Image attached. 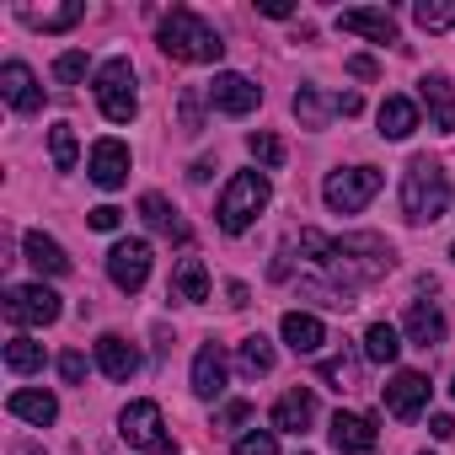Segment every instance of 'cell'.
Returning a JSON list of instances; mask_svg holds the SVG:
<instances>
[{"instance_id": "1", "label": "cell", "mask_w": 455, "mask_h": 455, "mask_svg": "<svg viewBox=\"0 0 455 455\" xmlns=\"http://www.w3.org/2000/svg\"><path fill=\"white\" fill-rule=\"evenodd\" d=\"M156 44H161V54L177 60V65H214V60L225 54L220 33H214L198 12H188V6H172V12L161 17Z\"/></svg>"}, {"instance_id": "2", "label": "cell", "mask_w": 455, "mask_h": 455, "mask_svg": "<svg viewBox=\"0 0 455 455\" xmlns=\"http://www.w3.org/2000/svg\"><path fill=\"white\" fill-rule=\"evenodd\" d=\"M327 268L343 279V290L354 295L359 284H375V279H386L391 268H396V258H391V242L386 236H343V242H332V258H327Z\"/></svg>"}, {"instance_id": "3", "label": "cell", "mask_w": 455, "mask_h": 455, "mask_svg": "<svg viewBox=\"0 0 455 455\" xmlns=\"http://www.w3.org/2000/svg\"><path fill=\"white\" fill-rule=\"evenodd\" d=\"M444 209H450V177L439 172V161L412 156L402 172V214L412 225H434V220H444Z\"/></svg>"}, {"instance_id": "4", "label": "cell", "mask_w": 455, "mask_h": 455, "mask_svg": "<svg viewBox=\"0 0 455 455\" xmlns=\"http://www.w3.org/2000/svg\"><path fill=\"white\" fill-rule=\"evenodd\" d=\"M268 193H274V188H268L263 172H236L231 188L220 193V209H214V214H220V231H225V236H242L247 225L268 209Z\"/></svg>"}, {"instance_id": "5", "label": "cell", "mask_w": 455, "mask_h": 455, "mask_svg": "<svg viewBox=\"0 0 455 455\" xmlns=\"http://www.w3.org/2000/svg\"><path fill=\"white\" fill-rule=\"evenodd\" d=\"M380 188H386V177H380L375 166H348V172H327L322 198H327V209H338V214H359Z\"/></svg>"}, {"instance_id": "6", "label": "cell", "mask_w": 455, "mask_h": 455, "mask_svg": "<svg viewBox=\"0 0 455 455\" xmlns=\"http://www.w3.org/2000/svg\"><path fill=\"white\" fill-rule=\"evenodd\" d=\"M97 108L113 118V124H129L140 113V97H134V65L129 60H108L97 70Z\"/></svg>"}, {"instance_id": "7", "label": "cell", "mask_w": 455, "mask_h": 455, "mask_svg": "<svg viewBox=\"0 0 455 455\" xmlns=\"http://www.w3.org/2000/svg\"><path fill=\"white\" fill-rule=\"evenodd\" d=\"M6 322L12 327H49V322H60V295L49 284H17L6 295Z\"/></svg>"}, {"instance_id": "8", "label": "cell", "mask_w": 455, "mask_h": 455, "mask_svg": "<svg viewBox=\"0 0 455 455\" xmlns=\"http://www.w3.org/2000/svg\"><path fill=\"white\" fill-rule=\"evenodd\" d=\"M118 434H124L134 450L172 455V439H166V428H161V407H156V402H129L124 418H118Z\"/></svg>"}, {"instance_id": "9", "label": "cell", "mask_w": 455, "mask_h": 455, "mask_svg": "<svg viewBox=\"0 0 455 455\" xmlns=\"http://www.w3.org/2000/svg\"><path fill=\"white\" fill-rule=\"evenodd\" d=\"M258 102H263V86H252V81L236 76V70H225V76L209 81V108L225 113V118H247Z\"/></svg>"}, {"instance_id": "10", "label": "cell", "mask_w": 455, "mask_h": 455, "mask_svg": "<svg viewBox=\"0 0 455 455\" xmlns=\"http://www.w3.org/2000/svg\"><path fill=\"white\" fill-rule=\"evenodd\" d=\"M108 279L124 290V295H140L145 279H150V247L145 242H118L108 252Z\"/></svg>"}, {"instance_id": "11", "label": "cell", "mask_w": 455, "mask_h": 455, "mask_svg": "<svg viewBox=\"0 0 455 455\" xmlns=\"http://www.w3.org/2000/svg\"><path fill=\"white\" fill-rule=\"evenodd\" d=\"M428 391H434V386H428V375H423V370H402V375L386 386V412H391V418H402V423H412V418L428 407Z\"/></svg>"}, {"instance_id": "12", "label": "cell", "mask_w": 455, "mask_h": 455, "mask_svg": "<svg viewBox=\"0 0 455 455\" xmlns=\"http://www.w3.org/2000/svg\"><path fill=\"white\" fill-rule=\"evenodd\" d=\"M327 439H332L338 455H370V450H375V418H364V412H338V418L327 423Z\"/></svg>"}, {"instance_id": "13", "label": "cell", "mask_w": 455, "mask_h": 455, "mask_svg": "<svg viewBox=\"0 0 455 455\" xmlns=\"http://www.w3.org/2000/svg\"><path fill=\"white\" fill-rule=\"evenodd\" d=\"M86 172H92L97 188H124V182H129V145H124V140H97Z\"/></svg>"}, {"instance_id": "14", "label": "cell", "mask_w": 455, "mask_h": 455, "mask_svg": "<svg viewBox=\"0 0 455 455\" xmlns=\"http://www.w3.org/2000/svg\"><path fill=\"white\" fill-rule=\"evenodd\" d=\"M97 364H102L108 380H134L140 375V348L124 332H102L97 338Z\"/></svg>"}, {"instance_id": "15", "label": "cell", "mask_w": 455, "mask_h": 455, "mask_svg": "<svg viewBox=\"0 0 455 455\" xmlns=\"http://www.w3.org/2000/svg\"><path fill=\"white\" fill-rule=\"evenodd\" d=\"M0 97H6L17 113H38L44 108V86H38V76L22 60H12L6 70H0Z\"/></svg>"}, {"instance_id": "16", "label": "cell", "mask_w": 455, "mask_h": 455, "mask_svg": "<svg viewBox=\"0 0 455 455\" xmlns=\"http://www.w3.org/2000/svg\"><path fill=\"white\" fill-rule=\"evenodd\" d=\"M338 33H354L370 44H396V17L391 12H338Z\"/></svg>"}, {"instance_id": "17", "label": "cell", "mask_w": 455, "mask_h": 455, "mask_svg": "<svg viewBox=\"0 0 455 455\" xmlns=\"http://www.w3.org/2000/svg\"><path fill=\"white\" fill-rule=\"evenodd\" d=\"M166 295H172V300H182V306H198V300H209V274H204V258H177Z\"/></svg>"}, {"instance_id": "18", "label": "cell", "mask_w": 455, "mask_h": 455, "mask_svg": "<svg viewBox=\"0 0 455 455\" xmlns=\"http://www.w3.org/2000/svg\"><path fill=\"white\" fill-rule=\"evenodd\" d=\"M311 423H316V396H311L306 386L284 391L279 407H274V428H284V434H306Z\"/></svg>"}, {"instance_id": "19", "label": "cell", "mask_w": 455, "mask_h": 455, "mask_svg": "<svg viewBox=\"0 0 455 455\" xmlns=\"http://www.w3.org/2000/svg\"><path fill=\"white\" fill-rule=\"evenodd\" d=\"M418 97H423V108L434 113V129H439V134H455V86H450L444 76H423V81H418Z\"/></svg>"}, {"instance_id": "20", "label": "cell", "mask_w": 455, "mask_h": 455, "mask_svg": "<svg viewBox=\"0 0 455 455\" xmlns=\"http://www.w3.org/2000/svg\"><path fill=\"white\" fill-rule=\"evenodd\" d=\"M22 252H28V263H33L38 274H49V279H65V274H70L65 247H60L54 236H44V231H28V236H22Z\"/></svg>"}, {"instance_id": "21", "label": "cell", "mask_w": 455, "mask_h": 455, "mask_svg": "<svg viewBox=\"0 0 455 455\" xmlns=\"http://www.w3.org/2000/svg\"><path fill=\"white\" fill-rule=\"evenodd\" d=\"M279 332H284V343H290L295 354H322V343H327V327H322L311 311H284Z\"/></svg>"}, {"instance_id": "22", "label": "cell", "mask_w": 455, "mask_h": 455, "mask_svg": "<svg viewBox=\"0 0 455 455\" xmlns=\"http://www.w3.org/2000/svg\"><path fill=\"white\" fill-rule=\"evenodd\" d=\"M220 391H225V354H220L214 343H204V348L193 354V396L214 402Z\"/></svg>"}, {"instance_id": "23", "label": "cell", "mask_w": 455, "mask_h": 455, "mask_svg": "<svg viewBox=\"0 0 455 455\" xmlns=\"http://www.w3.org/2000/svg\"><path fill=\"white\" fill-rule=\"evenodd\" d=\"M402 327H407V343H418V348L444 343V316H439V306L412 300V306H407V316H402Z\"/></svg>"}, {"instance_id": "24", "label": "cell", "mask_w": 455, "mask_h": 455, "mask_svg": "<svg viewBox=\"0 0 455 455\" xmlns=\"http://www.w3.org/2000/svg\"><path fill=\"white\" fill-rule=\"evenodd\" d=\"M140 214H145V225H150V231L156 236H172V242H188V220L161 198V193H145L140 198Z\"/></svg>"}, {"instance_id": "25", "label": "cell", "mask_w": 455, "mask_h": 455, "mask_svg": "<svg viewBox=\"0 0 455 455\" xmlns=\"http://www.w3.org/2000/svg\"><path fill=\"white\" fill-rule=\"evenodd\" d=\"M12 418H28V423H38V428H49L54 418H60V402L49 396V391H12Z\"/></svg>"}, {"instance_id": "26", "label": "cell", "mask_w": 455, "mask_h": 455, "mask_svg": "<svg viewBox=\"0 0 455 455\" xmlns=\"http://www.w3.org/2000/svg\"><path fill=\"white\" fill-rule=\"evenodd\" d=\"M375 118H380V134H386V140H407V134L418 129V108H412L407 97H386Z\"/></svg>"}, {"instance_id": "27", "label": "cell", "mask_w": 455, "mask_h": 455, "mask_svg": "<svg viewBox=\"0 0 455 455\" xmlns=\"http://www.w3.org/2000/svg\"><path fill=\"white\" fill-rule=\"evenodd\" d=\"M327 113H338V97H322L316 86H300V92H295V118H300L306 129H322Z\"/></svg>"}, {"instance_id": "28", "label": "cell", "mask_w": 455, "mask_h": 455, "mask_svg": "<svg viewBox=\"0 0 455 455\" xmlns=\"http://www.w3.org/2000/svg\"><path fill=\"white\" fill-rule=\"evenodd\" d=\"M396 354H402V338H396V327L375 322V327L364 332V359H375V364H391Z\"/></svg>"}, {"instance_id": "29", "label": "cell", "mask_w": 455, "mask_h": 455, "mask_svg": "<svg viewBox=\"0 0 455 455\" xmlns=\"http://www.w3.org/2000/svg\"><path fill=\"white\" fill-rule=\"evenodd\" d=\"M6 370H12V375H33V370H44V343H33V338H12V343H6Z\"/></svg>"}, {"instance_id": "30", "label": "cell", "mask_w": 455, "mask_h": 455, "mask_svg": "<svg viewBox=\"0 0 455 455\" xmlns=\"http://www.w3.org/2000/svg\"><path fill=\"white\" fill-rule=\"evenodd\" d=\"M274 370V343L263 338V332H252V338H242V375H268Z\"/></svg>"}, {"instance_id": "31", "label": "cell", "mask_w": 455, "mask_h": 455, "mask_svg": "<svg viewBox=\"0 0 455 455\" xmlns=\"http://www.w3.org/2000/svg\"><path fill=\"white\" fill-rule=\"evenodd\" d=\"M412 17L423 33H444V28H455V0H418Z\"/></svg>"}, {"instance_id": "32", "label": "cell", "mask_w": 455, "mask_h": 455, "mask_svg": "<svg viewBox=\"0 0 455 455\" xmlns=\"http://www.w3.org/2000/svg\"><path fill=\"white\" fill-rule=\"evenodd\" d=\"M38 33H65V28H76L81 17H86V6H81V0H76V6H60V12H22Z\"/></svg>"}, {"instance_id": "33", "label": "cell", "mask_w": 455, "mask_h": 455, "mask_svg": "<svg viewBox=\"0 0 455 455\" xmlns=\"http://www.w3.org/2000/svg\"><path fill=\"white\" fill-rule=\"evenodd\" d=\"M247 150H252V161H263L268 172H279V166H284V140H279V134H268V129L247 134Z\"/></svg>"}, {"instance_id": "34", "label": "cell", "mask_w": 455, "mask_h": 455, "mask_svg": "<svg viewBox=\"0 0 455 455\" xmlns=\"http://www.w3.org/2000/svg\"><path fill=\"white\" fill-rule=\"evenodd\" d=\"M322 380H327L332 391H354V386H359V359H348V354L322 359Z\"/></svg>"}, {"instance_id": "35", "label": "cell", "mask_w": 455, "mask_h": 455, "mask_svg": "<svg viewBox=\"0 0 455 455\" xmlns=\"http://www.w3.org/2000/svg\"><path fill=\"white\" fill-rule=\"evenodd\" d=\"M204 97H209V92H198V86H182V97H177L182 134H198V129H204Z\"/></svg>"}, {"instance_id": "36", "label": "cell", "mask_w": 455, "mask_h": 455, "mask_svg": "<svg viewBox=\"0 0 455 455\" xmlns=\"http://www.w3.org/2000/svg\"><path fill=\"white\" fill-rule=\"evenodd\" d=\"M49 150H54V166L70 172L76 166V124H54L49 129Z\"/></svg>"}, {"instance_id": "37", "label": "cell", "mask_w": 455, "mask_h": 455, "mask_svg": "<svg viewBox=\"0 0 455 455\" xmlns=\"http://www.w3.org/2000/svg\"><path fill=\"white\" fill-rule=\"evenodd\" d=\"M81 76H86V49H70V54L54 60V81H60V86H76Z\"/></svg>"}, {"instance_id": "38", "label": "cell", "mask_w": 455, "mask_h": 455, "mask_svg": "<svg viewBox=\"0 0 455 455\" xmlns=\"http://www.w3.org/2000/svg\"><path fill=\"white\" fill-rule=\"evenodd\" d=\"M236 455H279V439L268 428H252V434L236 439Z\"/></svg>"}, {"instance_id": "39", "label": "cell", "mask_w": 455, "mask_h": 455, "mask_svg": "<svg viewBox=\"0 0 455 455\" xmlns=\"http://www.w3.org/2000/svg\"><path fill=\"white\" fill-rule=\"evenodd\" d=\"M60 375H65V386H81V380H86V354H81V348L60 354Z\"/></svg>"}, {"instance_id": "40", "label": "cell", "mask_w": 455, "mask_h": 455, "mask_svg": "<svg viewBox=\"0 0 455 455\" xmlns=\"http://www.w3.org/2000/svg\"><path fill=\"white\" fill-rule=\"evenodd\" d=\"M86 220H92V231H118V220H124V209H113V204H97V209H92Z\"/></svg>"}, {"instance_id": "41", "label": "cell", "mask_w": 455, "mask_h": 455, "mask_svg": "<svg viewBox=\"0 0 455 455\" xmlns=\"http://www.w3.org/2000/svg\"><path fill=\"white\" fill-rule=\"evenodd\" d=\"M348 76H354V81H375V76H380V65H375L370 54H354V60H348Z\"/></svg>"}, {"instance_id": "42", "label": "cell", "mask_w": 455, "mask_h": 455, "mask_svg": "<svg viewBox=\"0 0 455 455\" xmlns=\"http://www.w3.org/2000/svg\"><path fill=\"white\" fill-rule=\"evenodd\" d=\"M247 412H252V407H247V402H231V407H225V412H220V418H214V428H231V423H242V418H247Z\"/></svg>"}, {"instance_id": "43", "label": "cell", "mask_w": 455, "mask_h": 455, "mask_svg": "<svg viewBox=\"0 0 455 455\" xmlns=\"http://www.w3.org/2000/svg\"><path fill=\"white\" fill-rule=\"evenodd\" d=\"M428 434H434V439H450V434H455V418H450V412H434V418H428Z\"/></svg>"}, {"instance_id": "44", "label": "cell", "mask_w": 455, "mask_h": 455, "mask_svg": "<svg viewBox=\"0 0 455 455\" xmlns=\"http://www.w3.org/2000/svg\"><path fill=\"white\" fill-rule=\"evenodd\" d=\"M225 295H231V306L242 311V306H252V295H247V284H231V290H225Z\"/></svg>"}, {"instance_id": "45", "label": "cell", "mask_w": 455, "mask_h": 455, "mask_svg": "<svg viewBox=\"0 0 455 455\" xmlns=\"http://www.w3.org/2000/svg\"><path fill=\"white\" fill-rule=\"evenodd\" d=\"M450 258H455V247H450Z\"/></svg>"}, {"instance_id": "46", "label": "cell", "mask_w": 455, "mask_h": 455, "mask_svg": "<svg viewBox=\"0 0 455 455\" xmlns=\"http://www.w3.org/2000/svg\"><path fill=\"white\" fill-rule=\"evenodd\" d=\"M300 455H306V450H300Z\"/></svg>"}, {"instance_id": "47", "label": "cell", "mask_w": 455, "mask_h": 455, "mask_svg": "<svg viewBox=\"0 0 455 455\" xmlns=\"http://www.w3.org/2000/svg\"><path fill=\"white\" fill-rule=\"evenodd\" d=\"M450 391H455V386H450Z\"/></svg>"}]
</instances>
